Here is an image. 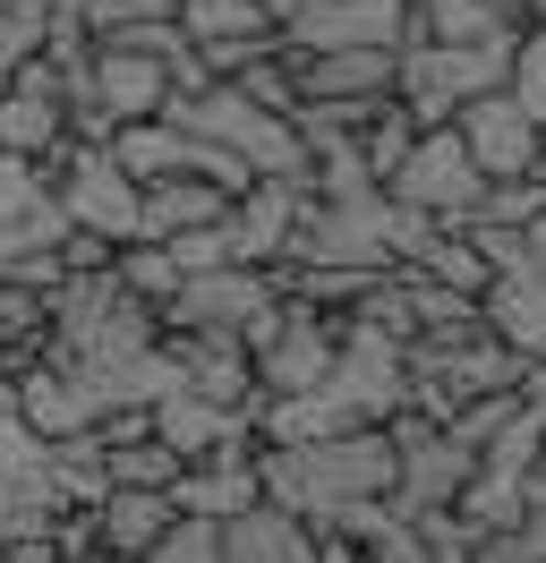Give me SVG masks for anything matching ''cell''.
Returning a JSON list of instances; mask_svg holds the SVG:
<instances>
[{"mask_svg": "<svg viewBox=\"0 0 546 563\" xmlns=\"http://www.w3.org/2000/svg\"><path fill=\"white\" fill-rule=\"evenodd\" d=\"M334 351H341V317H316V308H291V299H282L273 333L248 351L256 401H299V393H316L334 376Z\"/></svg>", "mask_w": 546, "mask_h": 563, "instance_id": "5", "label": "cell"}, {"mask_svg": "<svg viewBox=\"0 0 546 563\" xmlns=\"http://www.w3.org/2000/svg\"><path fill=\"white\" fill-rule=\"evenodd\" d=\"M316 555H325L316 529H299L291 512H273V504L222 521V563H316Z\"/></svg>", "mask_w": 546, "mask_h": 563, "instance_id": "16", "label": "cell"}, {"mask_svg": "<svg viewBox=\"0 0 546 563\" xmlns=\"http://www.w3.org/2000/svg\"><path fill=\"white\" fill-rule=\"evenodd\" d=\"M9 18H34V26H52V18H77L86 0H0Z\"/></svg>", "mask_w": 546, "mask_h": 563, "instance_id": "27", "label": "cell"}, {"mask_svg": "<svg viewBox=\"0 0 546 563\" xmlns=\"http://www.w3.org/2000/svg\"><path fill=\"white\" fill-rule=\"evenodd\" d=\"M402 26H410V0H316L282 26V43L291 52H359V43L402 52Z\"/></svg>", "mask_w": 546, "mask_h": 563, "instance_id": "10", "label": "cell"}, {"mask_svg": "<svg viewBox=\"0 0 546 563\" xmlns=\"http://www.w3.org/2000/svg\"><path fill=\"white\" fill-rule=\"evenodd\" d=\"M307 213V179H248L222 213V231H231V265H256L273 274L282 256H291V231H299Z\"/></svg>", "mask_w": 546, "mask_h": 563, "instance_id": "8", "label": "cell"}, {"mask_svg": "<svg viewBox=\"0 0 546 563\" xmlns=\"http://www.w3.org/2000/svg\"><path fill=\"white\" fill-rule=\"evenodd\" d=\"M86 95H95V111L111 129H136V120H163L171 69L129 52V43H86Z\"/></svg>", "mask_w": 546, "mask_h": 563, "instance_id": "9", "label": "cell"}, {"mask_svg": "<svg viewBox=\"0 0 546 563\" xmlns=\"http://www.w3.org/2000/svg\"><path fill=\"white\" fill-rule=\"evenodd\" d=\"M384 197L402 213H418V222H436V231H461L478 213V197H487V179H478V163L461 154L452 129H418V145L402 154V172L384 179Z\"/></svg>", "mask_w": 546, "mask_h": 563, "instance_id": "3", "label": "cell"}, {"mask_svg": "<svg viewBox=\"0 0 546 563\" xmlns=\"http://www.w3.org/2000/svg\"><path fill=\"white\" fill-rule=\"evenodd\" d=\"M316 547H325V555H316V563H368V555H350L341 538H316Z\"/></svg>", "mask_w": 546, "mask_h": 563, "instance_id": "30", "label": "cell"}, {"mask_svg": "<svg viewBox=\"0 0 546 563\" xmlns=\"http://www.w3.org/2000/svg\"><path fill=\"white\" fill-rule=\"evenodd\" d=\"M418 145V120H410L402 103H375L368 120H359V163H368V179L384 188V179L402 172V154Z\"/></svg>", "mask_w": 546, "mask_h": 563, "instance_id": "19", "label": "cell"}, {"mask_svg": "<svg viewBox=\"0 0 546 563\" xmlns=\"http://www.w3.org/2000/svg\"><path fill=\"white\" fill-rule=\"evenodd\" d=\"M145 427H154V444H163L179 470H188V461H214V453L256 444V427L239 419V410H214V401H197V393H163V401L145 410Z\"/></svg>", "mask_w": 546, "mask_h": 563, "instance_id": "11", "label": "cell"}, {"mask_svg": "<svg viewBox=\"0 0 546 563\" xmlns=\"http://www.w3.org/2000/svg\"><path fill=\"white\" fill-rule=\"evenodd\" d=\"M222 213H231L222 188H205V179H154V188H136V240L171 247V240H188V231H214Z\"/></svg>", "mask_w": 546, "mask_h": 563, "instance_id": "15", "label": "cell"}, {"mask_svg": "<svg viewBox=\"0 0 546 563\" xmlns=\"http://www.w3.org/2000/svg\"><path fill=\"white\" fill-rule=\"evenodd\" d=\"M256 487L273 512H291L299 529L325 538L341 512L393 495V435L350 427V435H316V444H256Z\"/></svg>", "mask_w": 546, "mask_h": 563, "instance_id": "1", "label": "cell"}, {"mask_svg": "<svg viewBox=\"0 0 546 563\" xmlns=\"http://www.w3.org/2000/svg\"><path fill=\"white\" fill-rule=\"evenodd\" d=\"M52 206H61L68 231H86L102 247L136 240V179L111 163V145H68L52 163Z\"/></svg>", "mask_w": 546, "mask_h": 563, "instance_id": "4", "label": "cell"}, {"mask_svg": "<svg viewBox=\"0 0 546 563\" xmlns=\"http://www.w3.org/2000/svg\"><path fill=\"white\" fill-rule=\"evenodd\" d=\"M452 137L478 163V179H538V120L512 103V95H478V103L452 111Z\"/></svg>", "mask_w": 546, "mask_h": 563, "instance_id": "7", "label": "cell"}, {"mask_svg": "<svg viewBox=\"0 0 546 563\" xmlns=\"http://www.w3.org/2000/svg\"><path fill=\"white\" fill-rule=\"evenodd\" d=\"M163 342H171V333H163ZM171 358H179V393H197V401H214V410L256 419V367H248L239 342H171Z\"/></svg>", "mask_w": 546, "mask_h": 563, "instance_id": "14", "label": "cell"}, {"mask_svg": "<svg viewBox=\"0 0 546 563\" xmlns=\"http://www.w3.org/2000/svg\"><path fill=\"white\" fill-rule=\"evenodd\" d=\"M282 69L299 86V103H393L402 52H384V43H359V52H291V43H282Z\"/></svg>", "mask_w": 546, "mask_h": 563, "instance_id": "6", "label": "cell"}, {"mask_svg": "<svg viewBox=\"0 0 546 563\" xmlns=\"http://www.w3.org/2000/svg\"><path fill=\"white\" fill-rule=\"evenodd\" d=\"M504 95L529 120L546 129V26H529V35H512V69H504Z\"/></svg>", "mask_w": 546, "mask_h": 563, "instance_id": "22", "label": "cell"}, {"mask_svg": "<svg viewBox=\"0 0 546 563\" xmlns=\"http://www.w3.org/2000/svg\"><path fill=\"white\" fill-rule=\"evenodd\" d=\"M86 563H120V555H86Z\"/></svg>", "mask_w": 546, "mask_h": 563, "instance_id": "31", "label": "cell"}, {"mask_svg": "<svg viewBox=\"0 0 546 563\" xmlns=\"http://www.w3.org/2000/svg\"><path fill=\"white\" fill-rule=\"evenodd\" d=\"M111 282L129 290L136 308H154V317H163V308H171V290H179V265H171L163 247L129 240V247H120V256H111Z\"/></svg>", "mask_w": 546, "mask_h": 563, "instance_id": "20", "label": "cell"}, {"mask_svg": "<svg viewBox=\"0 0 546 563\" xmlns=\"http://www.w3.org/2000/svg\"><path fill=\"white\" fill-rule=\"evenodd\" d=\"M265 487H256V444H239V453H214V461H188L179 470V487H171V512H188V521H239V512H256Z\"/></svg>", "mask_w": 546, "mask_h": 563, "instance_id": "12", "label": "cell"}, {"mask_svg": "<svg viewBox=\"0 0 546 563\" xmlns=\"http://www.w3.org/2000/svg\"><path fill=\"white\" fill-rule=\"evenodd\" d=\"M521 512H546V453L529 461V478H521Z\"/></svg>", "mask_w": 546, "mask_h": 563, "instance_id": "29", "label": "cell"}, {"mask_svg": "<svg viewBox=\"0 0 546 563\" xmlns=\"http://www.w3.org/2000/svg\"><path fill=\"white\" fill-rule=\"evenodd\" d=\"M546 213V179H495L487 197H478L470 222H487V231H529Z\"/></svg>", "mask_w": 546, "mask_h": 563, "instance_id": "23", "label": "cell"}, {"mask_svg": "<svg viewBox=\"0 0 546 563\" xmlns=\"http://www.w3.org/2000/svg\"><path fill=\"white\" fill-rule=\"evenodd\" d=\"M171 521H179V512H171V495L111 487V495L95 504V538H102V555H120V563H145V547H154Z\"/></svg>", "mask_w": 546, "mask_h": 563, "instance_id": "17", "label": "cell"}, {"mask_svg": "<svg viewBox=\"0 0 546 563\" xmlns=\"http://www.w3.org/2000/svg\"><path fill=\"white\" fill-rule=\"evenodd\" d=\"M171 26L188 35V52H214V43H256V35H273L256 0H179V18H171Z\"/></svg>", "mask_w": 546, "mask_h": 563, "instance_id": "18", "label": "cell"}, {"mask_svg": "<svg viewBox=\"0 0 546 563\" xmlns=\"http://www.w3.org/2000/svg\"><path fill=\"white\" fill-rule=\"evenodd\" d=\"M145 563H222V529H214V521H188V512H179V521H171L163 538L145 547Z\"/></svg>", "mask_w": 546, "mask_h": 563, "instance_id": "24", "label": "cell"}, {"mask_svg": "<svg viewBox=\"0 0 546 563\" xmlns=\"http://www.w3.org/2000/svg\"><path fill=\"white\" fill-rule=\"evenodd\" d=\"M418 547H427V563H470L478 555V529L444 504V512H418Z\"/></svg>", "mask_w": 546, "mask_h": 563, "instance_id": "25", "label": "cell"}, {"mask_svg": "<svg viewBox=\"0 0 546 563\" xmlns=\"http://www.w3.org/2000/svg\"><path fill=\"white\" fill-rule=\"evenodd\" d=\"M282 317V282L256 274V265H222V274H188L171 290L163 308V333L171 342H239V351H256Z\"/></svg>", "mask_w": 546, "mask_h": 563, "instance_id": "2", "label": "cell"}, {"mask_svg": "<svg viewBox=\"0 0 546 563\" xmlns=\"http://www.w3.org/2000/svg\"><path fill=\"white\" fill-rule=\"evenodd\" d=\"M102 478H111V487H136V495H171V487H179V461H171L163 444L145 435V444H120V453H102Z\"/></svg>", "mask_w": 546, "mask_h": 563, "instance_id": "21", "label": "cell"}, {"mask_svg": "<svg viewBox=\"0 0 546 563\" xmlns=\"http://www.w3.org/2000/svg\"><path fill=\"white\" fill-rule=\"evenodd\" d=\"M512 538H521V555H529V563H546V512H521Z\"/></svg>", "mask_w": 546, "mask_h": 563, "instance_id": "28", "label": "cell"}, {"mask_svg": "<svg viewBox=\"0 0 546 563\" xmlns=\"http://www.w3.org/2000/svg\"><path fill=\"white\" fill-rule=\"evenodd\" d=\"M512 401H521V419L546 435V367H521V393H512Z\"/></svg>", "mask_w": 546, "mask_h": 563, "instance_id": "26", "label": "cell"}, {"mask_svg": "<svg viewBox=\"0 0 546 563\" xmlns=\"http://www.w3.org/2000/svg\"><path fill=\"white\" fill-rule=\"evenodd\" d=\"M478 324H487L521 367H546V274H538V265L495 274V282H487V299H478Z\"/></svg>", "mask_w": 546, "mask_h": 563, "instance_id": "13", "label": "cell"}]
</instances>
